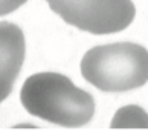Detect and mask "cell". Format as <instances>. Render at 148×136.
Masks as SVG:
<instances>
[{"label":"cell","instance_id":"obj_1","mask_svg":"<svg viewBox=\"0 0 148 136\" xmlns=\"http://www.w3.org/2000/svg\"><path fill=\"white\" fill-rule=\"evenodd\" d=\"M25 110L61 127H83L95 115V100L63 73L40 72L25 81L20 92Z\"/></svg>","mask_w":148,"mask_h":136},{"label":"cell","instance_id":"obj_2","mask_svg":"<svg viewBox=\"0 0 148 136\" xmlns=\"http://www.w3.org/2000/svg\"><path fill=\"white\" fill-rule=\"evenodd\" d=\"M84 80L102 92H127L148 83V51L131 41L95 46L81 60Z\"/></svg>","mask_w":148,"mask_h":136},{"label":"cell","instance_id":"obj_3","mask_svg":"<svg viewBox=\"0 0 148 136\" xmlns=\"http://www.w3.org/2000/svg\"><path fill=\"white\" fill-rule=\"evenodd\" d=\"M66 23L95 35L116 34L131 25L136 8L131 0H46Z\"/></svg>","mask_w":148,"mask_h":136},{"label":"cell","instance_id":"obj_4","mask_svg":"<svg viewBox=\"0 0 148 136\" xmlns=\"http://www.w3.org/2000/svg\"><path fill=\"white\" fill-rule=\"evenodd\" d=\"M26 41L21 28L11 21H0V102L14 89L25 61Z\"/></svg>","mask_w":148,"mask_h":136},{"label":"cell","instance_id":"obj_5","mask_svg":"<svg viewBox=\"0 0 148 136\" xmlns=\"http://www.w3.org/2000/svg\"><path fill=\"white\" fill-rule=\"evenodd\" d=\"M112 128H148V113L139 106H125L114 113Z\"/></svg>","mask_w":148,"mask_h":136},{"label":"cell","instance_id":"obj_6","mask_svg":"<svg viewBox=\"0 0 148 136\" xmlns=\"http://www.w3.org/2000/svg\"><path fill=\"white\" fill-rule=\"evenodd\" d=\"M28 0H0V15L11 14L17 11L21 5H25Z\"/></svg>","mask_w":148,"mask_h":136}]
</instances>
